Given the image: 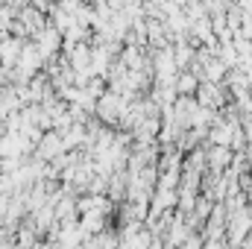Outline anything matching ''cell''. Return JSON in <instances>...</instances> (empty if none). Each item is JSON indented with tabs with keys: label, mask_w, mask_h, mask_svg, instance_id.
I'll list each match as a JSON object with an SVG mask.
<instances>
[{
	"label": "cell",
	"mask_w": 252,
	"mask_h": 249,
	"mask_svg": "<svg viewBox=\"0 0 252 249\" xmlns=\"http://www.w3.org/2000/svg\"><path fill=\"white\" fill-rule=\"evenodd\" d=\"M173 88H176L179 97H193L196 88H199V76H196L193 70H185V73H179V76L173 79Z\"/></svg>",
	"instance_id": "obj_2"
},
{
	"label": "cell",
	"mask_w": 252,
	"mask_h": 249,
	"mask_svg": "<svg viewBox=\"0 0 252 249\" xmlns=\"http://www.w3.org/2000/svg\"><path fill=\"white\" fill-rule=\"evenodd\" d=\"M21 47H24V41L21 38H0V64L6 67V70H12L15 64H18V56H21Z\"/></svg>",
	"instance_id": "obj_1"
},
{
	"label": "cell",
	"mask_w": 252,
	"mask_h": 249,
	"mask_svg": "<svg viewBox=\"0 0 252 249\" xmlns=\"http://www.w3.org/2000/svg\"><path fill=\"white\" fill-rule=\"evenodd\" d=\"M229 164H232V150H229V147H211V150H208V167H211L214 173L226 170Z\"/></svg>",
	"instance_id": "obj_3"
},
{
	"label": "cell",
	"mask_w": 252,
	"mask_h": 249,
	"mask_svg": "<svg viewBox=\"0 0 252 249\" xmlns=\"http://www.w3.org/2000/svg\"><path fill=\"white\" fill-rule=\"evenodd\" d=\"M202 249H220V241H208V244H202Z\"/></svg>",
	"instance_id": "obj_4"
}]
</instances>
